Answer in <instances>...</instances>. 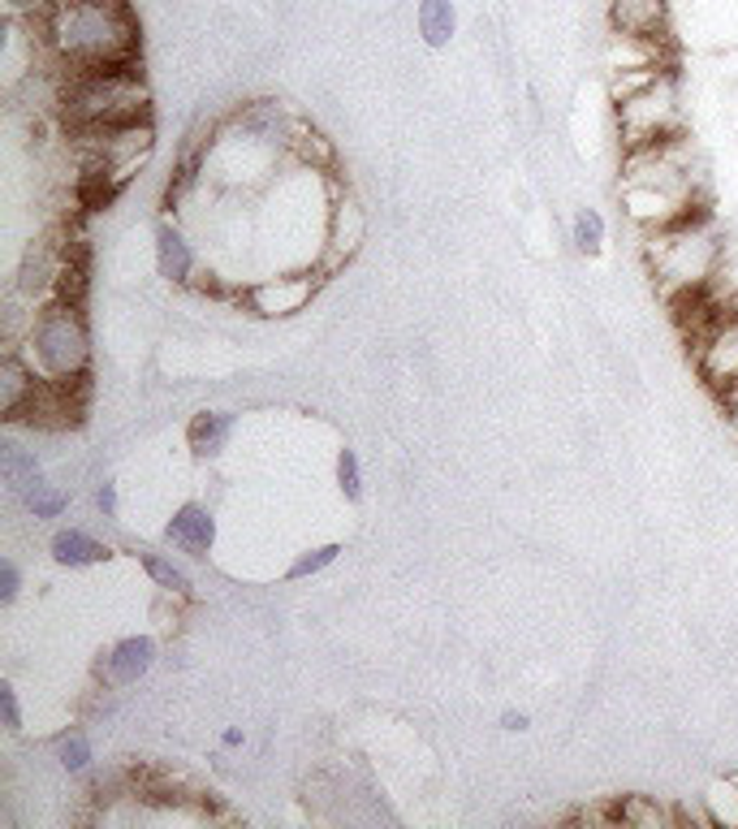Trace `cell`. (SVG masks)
<instances>
[{"label":"cell","instance_id":"1f68e13d","mask_svg":"<svg viewBox=\"0 0 738 829\" xmlns=\"http://www.w3.org/2000/svg\"><path fill=\"white\" fill-rule=\"evenodd\" d=\"M4 4H9V13H13V18H22V22L48 18V13L57 9V0H4Z\"/></svg>","mask_w":738,"mask_h":829},{"label":"cell","instance_id":"ba28073f","mask_svg":"<svg viewBox=\"0 0 738 829\" xmlns=\"http://www.w3.org/2000/svg\"><path fill=\"white\" fill-rule=\"evenodd\" d=\"M691 355H696L699 381L717 394L738 385V312H721L699 337H691Z\"/></svg>","mask_w":738,"mask_h":829},{"label":"cell","instance_id":"6da1fadb","mask_svg":"<svg viewBox=\"0 0 738 829\" xmlns=\"http://www.w3.org/2000/svg\"><path fill=\"white\" fill-rule=\"evenodd\" d=\"M39 43L48 57L78 70H104V65H139V22L125 9L57 0L48 18H36Z\"/></svg>","mask_w":738,"mask_h":829},{"label":"cell","instance_id":"9a60e30c","mask_svg":"<svg viewBox=\"0 0 738 829\" xmlns=\"http://www.w3.org/2000/svg\"><path fill=\"white\" fill-rule=\"evenodd\" d=\"M155 269H160V276L164 281H173V285H191L194 281V246L191 237L182 234L178 225H160L155 230Z\"/></svg>","mask_w":738,"mask_h":829},{"label":"cell","instance_id":"d4e9b609","mask_svg":"<svg viewBox=\"0 0 738 829\" xmlns=\"http://www.w3.org/2000/svg\"><path fill=\"white\" fill-rule=\"evenodd\" d=\"M704 812H708V826L738 829V782L735 778L708 787V795H704Z\"/></svg>","mask_w":738,"mask_h":829},{"label":"cell","instance_id":"3957f363","mask_svg":"<svg viewBox=\"0 0 738 829\" xmlns=\"http://www.w3.org/2000/svg\"><path fill=\"white\" fill-rule=\"evenodd\" d=\"M61 74L65 82H61L57 118L65 125V134L152 121V95H148L139 65H104V70L61 65Z\"/></svg>","mask_w":738,"mask_h":829},{"label":"cell","instance_id":"ac0fdd59","mask_svg":"<svg viewBox=\"0 0 738 829\" xmlns=\"http://www.w3.org/2000/svg\"><path fill=\"white\" fill-rule=\"evenodd\" d=\"M0 479H4V488H9L13 497H27L39 479H43V467H39L36 449H27L22 441L4 436V441H0Z\"/></svg>","mask_w":738,"mask_h":829},{"label":"cell","instance_id":"8992f818","mask_svg":"<svg viewBox=\"0 0 738 829\" xmlns=\"http://www.w3.org/2000/svg\"><path fill=\"white\" fill-rule=\"evenodd\" d=\"M618 130L626 152L635 148H653L665 139L683 134V109H678V82L669 70H660L648 87H639L635 95L618 100Z\"/></svg>","mask_w":738,"mask_h":829},{"label":"cell","instance_id":"836d02e7","mask_svg":"<svg viewBox=\"0 0 738 829\" xmlns=\"http://www.w3.org/2000/svg\"><path fill=\"white\" fill-rule=\"evenodd\" d=\"M527 726H532V717H527V712H514V709L502 712V730H527Z\"/></svg>","mask_w":738,"mask_h":829},{"label":"cell","instance_id":"e575fe53","mask_svg":"<svg viewBox=\"0 0 738 829\" xmlns=\"http://www.w3.org/2000/svg\"><path fill=\"white\" fill-rule=\"evenodd\" d=\"M721 406H726V419L735 424V433H738V385H735V390H726V394H721Z\"/></svg>","mask_w":738,"mask_h":829},{"label":"cell","instance_id":"cb8c5ba5","mask_svg":"<svg viewBox=\"0 0 738 829\" xmlns=\"http://www.w3.org/2000/svg\"><path fill=\"white\" fill-rule=\"evenodd\" d=\"M52 756H57V765L65 769V774H87L91 769V739H87V730H78V726H70V730H61L57 739H52Z\"/></svg>","mask_w":738,"mask_h":829},{"label":"cell","instance_id":"ffe728a7","mask_svg":"<svg viewBox=\"0 0 738 829\" xmlns=\"http://www.w3.org/2000/svg\"><path fill=\"white\" fill-rule=\"evenodd\" d=\"M233 436V415L230 411H199L186 428V441L199 458H216Z\"/></svg>","mask_w":738,"mask_h":829},{"label":"cell","instance_id":"4316f807","mask_svg":"<svg viewBox=\"0 0 738 829\" xmlns=\"http://www.w3.org/2000/svg\"><path fill=\"white\" fill-rule=\"evenodd\" d=\"M570 237H575V251H579V255H600V251H605V216H600L596 208H579Z\"/></svg>","mask_w":738,"mask_h":829},{"label":"cell","instance_id":"9c48e42d","mask_svg":"<svg viewBox=\"0 0 738 829\" xmlns=\"http://www.w3.org/2000/svg\"><path fill=\"white\" fill-rule=\"evenodd\" d=\"M87 415V376L82 381H52L43 376L39 394L27 402V411L18 415V424L39 428V433H65L78 428Z\"/></svg>","mask_w":738,"mask_h":829},{"label":"cell","instance_id":"e0dca14e","mask_svg":"<svg viewBox=\"0 0 738 829\" xmlns=\"http://www.w3.org/2000/svg\"><path fill=\"white\" fill-rule=\"evenodd\" d=\"M609 817L614 826H635V829H665V826H678L683 812L674 803H660L653 795H626V799H614L609 803Z\"/></svg>","mask_w":738,"mask_h":829},{"label":"cell","instance_id":"8fae6325","mask_svg":"<svg viewBox=\"0 0 738 829\" xmlns=\"http://www.w3.org/2000/svg\"><path fill=\"white\" fill-rule=\"evenodd\" d=\"M65 255H70V237H39V242H31L22 264H18L13 290H22L31 303H52L61 269H65Z\"/></svg>","mask_w":738,"mask_h":829},{"label":"cell","instance_id":"f1b7e54d","mask_svg":"<svg viewBox=\"0 0 738 829\" xmlns=\"http://www.w3.org/2000/svg\"><path fill=\"white\" fill-rule=\"evenodd\" d=\"M337 484H342L346 502H358V497H363V467H358V454H354V449H342V454H337Z\"/></svg>","mask_w":738,"mask_h":829},{"label":"cell","instance_id":"484cf974","mask_svg":"<svg viewBox=\"0 0 738 829\" xmlns=\"http://www.w3.org/2000/svg\"><path fill=\"white\" fill-rule=\"evenodd\" d=\"M22 506H27V514H31V518H61V514L70 510V493H65L61 484L39 479L36 488L22 497Z\"/></svg>","mask_w":738,"mask_h":829},{"label":"cell","instance_id":"7402d4cb","mask_svg":"<svg viewBox=\"0 0 738 829\" xmlns=\"http://www.w3.org/2000/svg\"><path fill=\"white\" fill-rule=\"evenodd\" d=\"M454 4L449 0H419V36H424L427 48H445L454 40Z\"/></svg>","mask_w":738,"mask_h":829},{"label":"cell","instance_id":"277c9868","mask_svg":"<svg viewBox=\"0 0 738 829\" xmlns=\"http://www.w3.org/2000/svg\"><path fill=\"white\" fill-rule=\"evenodd\" d=\"M27 358L52 381H82L91 367V333L82 320V303H39L31 337H27Z\"/></svg>","mask_w":738,"mask_h":829},{"label":"cell","instance_id":"30bf717a","mask_svg":"<svg viewBox=\"0 0 738 829\" xmlns=\"http://www.w3.org/2000/svg\"><path fill=\"white\" fill-rule=\"evenodd\" d=\"M363 237H367V216H363L358 199L350 195V191H333L328 221H324V242H320V260H315V264L328 276L342 273L350 260L358 255Z\"/></svg>","mask_w":738,"mask_h":829},{"label":"cell","instance_id":"4dcf8cb0","mask_svg":"<svg viewBox=\"0 0 738 829\" xmlns=\"http://www.w3.org/2000/svg\"><path fill=\"white\" fill-rule=\"evenodd\" d=\"M18 593H22V570H18L13 557H4L0 562V605H13Z\"/></svg>","mask_w":738,"mask_h":829},{"label":"cell","instance_id":"4fadbf2b","mask_svg":"<svg viewBox=\"0 0 738 829\" xmlns=\"http://www.w3.org/2000/svg\"><path fill=\"white\" fill-rule=\"evenodd\" d=\"M39 385H43V372L27 358V351H4L0 355V419L18 424V415L39 394Z\"/></svg>","mask_w":738,"mask_h":829},{"label":"cell","instance_id":"44dd1931","mask_svg":"<svg viewBox=\"0 0 738 829\" xmlns=\"http://www.w3.org/2000/svg\"><path fill=\"white\" fill-rule=\"evenodd\" d=\"M285 152L299 160L303 169H311V173H328L333 169V143L320 134V130H311V125H303V121H294L290 125V139H285Z\"/></svg>","mask_w":738,"mask_h":829},{"label":"cell","instance_id":"83f0119b","mask_svg":"<svg viewBox=\"0 0 738 829\" xmlns=\"http://www.w3.org/2000/svg\"><path fill=\"white\" fill-rule=\"evenodd\" d=\"M337 553H342V545H315V549L299 553L294 562H290V570H285V579H311V575H320V570H328L333 562H337Z\"/></svg>","mask_w":738,"mask_h":829},{"label":"cell","instance_id":"52a82bcc","mask_svg":"<svg viewBox=\"0 0 738 829\" xmlns=\"http://www.w3.org/2000/svg\"><path fill=\"white\" fill-rule=\"evenodd\" d=\"M324 276L328 273L320 264H303V269H290V273L260 276V281H251V285L237 290V307L260 320H290L299 316V312H307L311 299L324 285Z\"/></svg>","mask_w":738,"mask_h":829},{"label":"cell","instance_id":"7a4b0ae2","mask_svg":"<svg viewBox=\"0 0 738 829\" xmlns=\"http://www.w3.org/2000/svg\"><path fill=\"white\" fill-rule=\"evenodd\" d=\"M644 255H648V273L657 281V290L669 303H678L717 285L721 264H726V237L712 225L708 208H699L687 221L648 234Z\"/></svg>","mask_w":738,"mask_h":829},{"label":"cell","instance_id":"8d00e7d4","mask_svg":"<svg viewBox=\"0 0 738 829\" xmlns=\"http://www.w3.org/2000/svg\"><path fill=\"white\" fill-rule=\"evenodd\" d=\"M82 4H104V9H125V0H82Z\"/></svg>","mask_w":738,"mask_h":829},{"label":"cell","instance_id":"7c38bea8","mask_svg":"<svg viewBox=\"0 0 738 829\" xmlns=\"http://www.w3.org/2000/svg\"><path fill=\"white\" fill-rule=\"evenodd\" d=\"M152 666H155L152 639H148V635H125V639H117L113 648L100 657L95 678H100L109 691H121V687H134Z\"/></svg>","mask_w":738,"mask_h":829},{"label":"cell","instance_id":"5bb4252c","mask_svg":"<svg viewBox=\"0 0 738 829\" xmlns=\"http://www.w3.org/2000/svg\"><path fill=\"white\" fill-rule=\"evenodd\" d=\"M164 536H169L173 549L191 553V557H208L212 545H216V518H212L208 506L186 502L182 510H173V518L164 523Z\"/></svg>","mask_w":738,"mask_h":829},{"label":"cell","instance_id":"d6a6232c","mask_svg":"<svg viewBox=\"0 0 738 829\" xmlns=\"http://www.w3.org/2000/svg\"><path fill=\"white\" fill-rule=\"evenodd\" d=\"M95 506H100V514H104V518H117V484H109V479H104V484L95 488Z\"/></svg>","mask_w":738,"mask_h":829},{"label":"cell","instance_id":"5b68a950","mask_svg":"<svg viewBox=\"0 0 738 829\" xmlns=\"http://www.w3.org/2000/svg\"><path fill=\"white\" fill-rule=\"evenodd\" d=\"M65 139H70L78 173H104L117 186H130V178H134L155 152L152 121L109 125V130H74V134H65Z\"/></svg>","mask_w":738,"mask_h":829},{"label":"cell","instance_id":"f546056e","mask_svg":"<svg viewBox=\"0 0 738 829\" xmlns=\"http://www.w3.org/2000/svg\"><path fill=\"white\" fill-rule=\"evenodd\" d=\"M0 721L9 735H22V705H18L13 683H0Z\"/></svg>","mask_w":738,"mask_h":829},{"label":"cell","instance_id":"603a6c76","mask_svg":"<svg viewBox=\"0 0 738 829\" xmlns=\"http://www.w3.org/2000/svg\"><path fill=\"white\" fill-rule=\"evenodd\" d=\"M139 562H143V570H148V579H152L160 593L169 596H191V575L173 562V557H164V553H152L143 549L139 553Z\"/></svg>","mask_w":738,"mask_h":829},{"label":"cell","instance_id":"2e32d148","mask_svg":"<svg viewBox=\"0 0 738 829\" xmlns=\"http://www.w3.org/2000/svg\"><path fill=\"white\" fill-rule=\"evenodd\" d=\"M609 22H614L618 36L660 40V31H665V0H614L609 4Z\"/></svg>","mask_w":738,"mask_h":829},{"label":"cell","instance_id":"d590c367","mask_svg":"<svg viewBox=\"0 0 738 829\" xmlns=\"http://www.w3.org/2000/svg\"><path fill=\"white\" fill-rule=\"evenodd\" d=\"M221 744H225V748H242V744H246V735H242L237 726H230V730L221 735Z\"/></svg>","mask_w":738,"mask_h":829},{"label":"cell","instance_id":"d6986e66","mask_svg":"<svg viewBox=\"0 0 738 829\" xmlns=\"http://www.w3.org/2000/svg\"><path fill=\"white\" fill-rule=\"evenodd\" d=\"M48 549H52V562H57V566H70V570L100 566V562H109V557H113V553H109V545H100L95 536H87V532H78V527L57 532Z\"/></svg>","mask_w":738,"mask_h":829}]
</instances>
